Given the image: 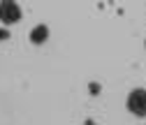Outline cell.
Here are the masks:
<instances>
[{"label":"cell","mask_w":146,"mask_h":125,"mask_svg":"<svg viewBox=\"0 0 146 125\" xmlns=\"http://www.w3.org/2000/svg\"><path fill=\"white\" fill-rule=\"evenodd\" d=\"M21 19V7L14 3V0H0V21L12 26Z\"/></svg>","instance_id":"cell-1"},{"label":"cell","mask_w":146,"mask_h":125,"mask_svg":"<svg viewBox=\"0 0 146 125\" xmlns=\"http://www.w3.org/2000/svg\"><path fill=\"white\" fill-rule=\"evenodd\" d=\"M127 109H130L135 116H146V91H141V88H137V91H132L130 95H127Z\"/></svg>","instance_id":"cell-2"},{"label":"cell","mask_w":146,"mask_h":125,"mask_svg":"<svg viewBox=\"0 0 146 125\" xmlns=\"http://www.w3.org/2000/svg\"><path fill=\"white\" fill-rule=\"evenodd\" d=\"M46 40H49V28L46 26H37V28L30 30V42L33 44H44Z\"/></svg>","instance_id":"cell-3"}]
</instances>
